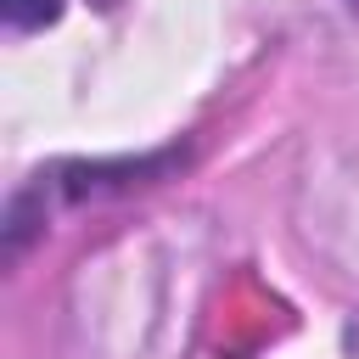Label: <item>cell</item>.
<instances>
[{
  "label": "cell",
  "instance_id": "6da1fadb",
  "mask_svg": "<svg viewBox=\"0 0 359 359\" xmlns=\"http://www.w3.org/2000/svg\"><path fill=\"white\" fill-rule=\"evenodd\" d=\"M0 17L11 34H34V28H50L62 17V0H0Z\"/></svg>",
  "mask_w": 359,
  "mask_h": 359
}]
</instances>
